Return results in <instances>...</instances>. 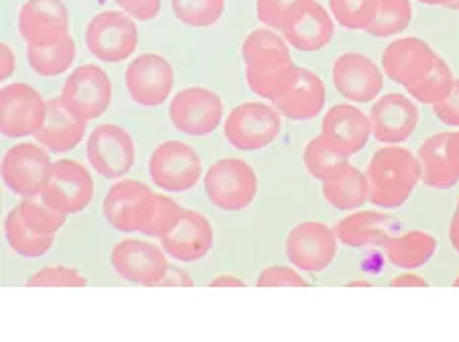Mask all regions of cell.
I'll return each instance as SVG.
<instances>
[{
  "mask_svg": "<svg viewBox=\"0 0 459 342\" xmlns=\"http://www.w3.org/2000/svg\"><path fill=\"white\" fill-rule=\"evenodd\" d=\"M282 35L288 46L305 51V54H313V51H321L329 46L335 35V25L323 4H318L316 0H308Z\"/></svg>",
  "mask_w": 459,
  "mask_h": 342,
  "instance_id": "cell-24",
  "label": "cell"
},
{
  "mask_svg": "<svg viewBox=\"0 0 459 342\" xmlns=\"http://www.w3.org/2000/svg\"><path fill=\"white\" fill-rule=\"evenodd\" d=\"M19 210L37 233L48 236H56L57 230L64 228L65 218H68L65 214L54 210V208H49L48 204H43L41 200L37 202L35 198H25L23 202L19 204Z\"/></svg>",
  "mask_w": 459,
  "mask_h": 342,
  "instance_id": "cell-38",
  "label": "cell"
},
{
  "mask_svg": "<svg viewBox=\"0 0 459 342\" xmlns=\"http://www.w3.org/2000/svg\"><path fill=\"white\" fill-rule=\"evenodd\" d=\"M321 135L331 147L351 158L368 145L372 124H369V116L361 113L358 107L335 104L323 118Z\"/></svg>",
  "mask_w": 459,
  "mask_h": 342,
  "instance_id": "cell-21",
  "label": "cell"
},
{
  "mask_svg": "<svg viewBox=\"0 0 459 342\" xmlns=\"http://www.w3.org/2000/svg\"><path fill=\"white\" fill-rule=\"evenodd\" d=\"M139 46L135 19L125 11H102L86 27V47L107 64H121L133 57Z\"/></svg>",
  "mask_w": 459,
  "mask_h": 342,
  "instance_id": "cell-5",
  "label": "cell"
},
{
  "mask_svg": "<svg viewBox=\"0 0 459 342\" xmlns=\"http://www.w3.org/2000/svg\"><path fill=\"white\" fill-rule=\"evenodd\" d=\"M160 243L161 249L176 261L195 263L211 252L214 244V230L204 214L182 210L178 225L164 236H160Z\"/></svg>",
  "mask_w": 459,
  "mask_h": 342,
  "instance_id": "cell-20",
  "label": "cell"
},
{
  "mask_svg": "<svg viewBox=\"0 0 459 342\" xmlns=\"http://www.w3.org/2000/svg\"><path fill=\"white\" fill-rule=\"evenodd\" d=\"M209 287H246V281L235 278V275H217V278L209 281Z\"/></svg>",
  "mask_w": 459,
  "mask_h": 342,
  "instance_id": "cell-47",
  "label": "cell"
},
{
  "mask_svg": "<svg viewBox=\"0 0 459 342\" xmlns=\"http://www.w3.org/2000/svg\"><path fill=\"white\" fill-rule=\"evenodd\" d=\"M419 3L427 6H446V9H449L451 0H419Z\"/></svg>",
  "mask_w": 459,
  "mask_h": 342,
  "instance_id": "cell-50",
  "label": "cell"
},
{
  "mask_svg": "<svg viewBox=\"0 0 459 342\" xmlns=\"http://www.w3.org/2000/svg\"><path fill=\"white\" fill-rule=\"evenodd\" d=\"M447 158L451 169H454V174L459 180V131L447 133Z\"/></svg>",
  "mask_w": 459,
  "mask_h": 342,
  "instance_id": "cell-46",
  "label": "cell"
},
{
  "mask_svg": "<svg viewBox=\"0 0 459 342\" xmlns=\"http://www.w3.org/2000/svg\"><path fill=\"white\" fill-rule=\"evenodd\" d=\"M158 208V194L135 180H117L110 185L102 214L118 233H145Z\"/></svg>",
  "mask_w": 459,
  "mask_h": 342,
  "instance_id": "cell-3",
  "label": "cell"
},
{
  "mask_svg": "<svg viewBox=\"0 0 459 342\" xmlns=\"http://www.w3.org/2000/svg\"><path fill=\"white\" fill-rule=\"evenodd\" d=\"M350 286H361V287H368L366 281H353V284H350Z\"/></svg>",
  "mask_w": 459,
  "mask_h": 342,
  "instance_id": "cell-52",
  "label": "cell"
},
{
  "mask_svg": "<svg viewBox=\"0 0 459 342\" xmlns=\"http://www.w3.org/2000/svg\"><path fill=\"white\" fill-rule=\"evenodd\" d=\"M19 35L27 46L43 47L70 35V13L62 0H27L19 11Z\"/></svg>",
  "mask_w": 459,
  "mask_h": 342,
  "instance_id": "cell-17",
  "label": "cell"
},
{
  "mask_svg": "<svg viewBox=\"0 0 459 342\" xmlns=\"http://www.w3.org/2000/svg\"><path fill=\"white\" fill-rule=\"evenodd\" d=\"M257 287H307L308 281L292 265H270L257 275Z\"/></svg>",
  "mask_w": 459,
  "mask_h": 342,
  "instance_id": "cell-41",
  "label": "cell"
},
{
  "mask_svg": "<svg viewBox=\"0 0 459 342\" xmlns=\"http://www.w3.org/2000/svg\"><path fill=\"white\" fill-rule=\"evenodd\" d=\"M437 56L439 54L419 37H403L384 49L382 72L392 81L409 88L433 68Z\"/></svg>",
  "mask_w": 459,
  "mask_h": 342,
  "instance_id": "cell-19",
  "label": "cell"
},
{
  "mask_svg": "<svg viewBox=\"0 0 459 342\" xmlns=\"http://www.w3.org/2000/svg\"><path fill=\"white\" fill-rule=\"evenodd\" d=\"M84 131L86 123L72 115L62 98H51L46 102V115L33 137L48 151L68 153L82 143Z\"/></svg>",
  "mask_w": 459,
  "mask_h": 342,
  "instance_id": "cell-23",
  "label": "cell"
},
{
  "mask_svg": "<svg viewBox=\"0 0 459 342\" xmlns=\"http://www.w3.org/2000/svg\"><path fill=\"white\" fill-rule=\"evenodd\" d=\"M76 59V43L68 35L65 39L54 43V46H27V62L37 76L56 78L72 68Z\"/></svg>",
  "mask_w": 459,
  "mask_h": 342,
  "instance_id": "cell-32",
  "label": "cell"
},
{
  "mask_svg": "<svg viewBox=\"0 0 459 342\" xmlns=\"http://www.w3.org/2000/svg\"><path fill=\"white\" fill-rule=\"evenodd\" d=\"M169 121L182 135L206 137L217 131L223 118V100L217 92L203 86L184 88L169 102Z\"/></svg>",
  "mask_w": 459,
  "mask_h": 342,
  "instance_id": "cell-10",
  "label": "cell"
},
{
  "mask_svg": "<svg viewBox=\"0 0 459 342\" xmlns=\"http://www.w3.org/2000/svg\"><path fill=\"white\" fill-rule=\"evenodd\" d=\"M390 286L392 287H429V281L417 273L404 271L401 275H396V278H392Z\"/></svg>",
  "mask_w": 459,
  "mask_h": 342,
  "instance_id": "cell-45",
  "label": "cell"
},
{
  "mask_svg": "<svg viewBox=\"0 0 459 342\" xmlns=\"http://www.w3.org/2000/svg\"><path fill=\"white\" fill-rule=\"evenodd\" d=\"M307 3L308 0H257V19L259 23L273 29V31L284 33V29L292 23Z\"/></svg>",
  "mask_w": 459,
  "mask_h": 342,
  "instance_id": "cell-37",
  "label": "cell"
},
{
  "mask_svg": "<svg viewBox=\"0 0 459 342\" xmlns=\"http://www.w3.org/2000/svg\"><path fill=\"white\" fill-rule=\"evenodd\" d=\"M433 113L443 124H449V126H455V129H459V80H455L454 90H451L447 98L439 104H435Z\"/></svg>",
  "mask_w": 459,
  "mask_h": 342,
  "instance_id": "cell-43",
  "label": "cell"
},
{
  "mask_svg": "<svg viewBox=\"0 0 459 342\" xmlns=\"http://www.w3.org/2000/svg\"><path fill=\"white\" fill-rule=\"evenodd\" d=\"M88 163L96 174L108 180H121L137 161L135 141L123 126L105 123L91 133L86 143Z\"/></svg>",
  "mask_w": 459,
  "mask_h": 342,
  "instance_id": "cell-9",
  "label": "cell"
},
{
  "mask_svg": "<svg viewBox=\"0 0 459 342\" xmlns=\"http://www.w3.org/2000/svg\"><path fill=\"white\" fill-rule=\"evenodd\" d=\"M29 287H86L88 279L74 267L48 265L27 279Z\"/></svg>",
  "mask_w": 459,
  "mask_h": 342,
  "instance_id": "cell-39",
  "label": "cell"
},
{
  "mask_svg": "<svg viewBox=\"0 0 459 342\" xmlns=\"http://www.w3.org/2000/svg\"><path fill=\"white\" fill-rule=\"evenodd\" d=\"M449 243L455 252H459V198H457V208L454 212V218H451L449 225Z\"/></svg>",
  "mask_w": 459,
  "mask_h": 342,
  "instance_id": "cell-49",
  "label": "cell"
},
{
  "mask_svg": "<svg viewBox=\"0 0 459 342\" xmlns=\"http://www.w3.org/2000/svg\"><path fill=\"white\" fill-rule=\"evenodd\" d=\"M398 233V220L377 210H359L337 222V241L351 249L374 247Z\"/></svg>",
  "mask_w": 459,
  "mask_h": 342,
  "instance_id": "cell-25",
  "label": "cell"
},
{
  "mask_svg": "<svg viewBox=\"0 0 459 342\" xmlns=\"http://www.w3.org/2000/svg\"><path fill=\"white\" fill-rule=\"evenodd\" d=\"M449 9H451V11H459V0H451Z\"/></svg>",
  "mask_w": 459,
  "mask_h": 342,
  "instance_id": "cell-51",
  "label": "cell"
},
{
  "mask_svg": "<svg viewBox=\"0 0 459 342\" xmlns=\"http://www.w3.org/2000/svg\"><path fill=\"white\" fill-rule=\"evenodd\" d=\"M388 263L401 269H419L431 261L437 252V239L427 230H409L403 235H392L382 243Z\"/></svg>",
  "mask_w": 459,
  "mask_h": 342,
  "instance_id": "cell-27",
  "label": "cell"
},
{
  "mask_svg": "<svg viewBox=\"0 0 459 342\" xmlns=\"http://www.w3.org/2000/svg\"><path fill=\"white\" fill-rule=\"evenodd\" d=\"M327 92H325L323 80L313 70L299 68L286 90L272 104L280 110V115L290 121H313L323 113Z\"/></svg>",
  "mask_w": 459,
  "mask_h": 342,
  "instance_id": "cell-22",
  "label": "cell"
},
{
  "mask_svg": "<svg viewBox=\"0 0 459 342\" xmlns=\"http://www.w3.org/2000/svg\"><path fill=\"white\" fill-rule=\"evenodd\" d=\"M257 188L255 169L239 158H225L212 163L204 174L206 198L223 212L247 210L257 196Z\"/></svg>",
  "mask_w": 459,
  "mask_h": 342,
  "instance_id": "cell-2",
  "label": "cell"
},
{
  "mask_svg": "<svg viewBox=\"0 0 459 342\" xmlns=\"http://www.w3.org/2000/svg\"><path fill=\"white\" fill-rule=\"evenodd\" d=\"M241 57L246 72H278L294 65L288 41L270 27L255 29L243 39Z\"/></svg>",
  "mask_w": 459,
  "mask_h": 342,
  "instance_id": "cell-26",
  "label": "cell"
},
{
  "mask_svg": "<svg viewBox=\"0 0 459 342\" xmlns=\"http://www.w3.org/2000/svg\"><path fill=\"white\" fill-rule=\"evenodd\" d=\"M49 153L43 145L37 143H19L13 145L4 153L3 166V182L13 194L23 198H35L41 194L51 171Z\"/></svg>",
  "mask_w": 459,
  "mask_h": 342,
  "instance_id": "cell-11",
  "label": "cell"
},
{
  "mask_svg": "<svg viewBox=\"0 0 459 342\" xmlns=\"http://www.w3.org/2000/svg\"><path fill=\"white\" fill-rule=\"evenodd\" d=\"M302 161H305L308 174L318 182H333L350 169V158L331 147L323 135L308 141L305 153H302Z\"/></svg>",
  "mask_w": 459,
  "mask_h": 342,
  "instance_id": "cell-31",
  "label": "cell"
},
{
  "mask_svg": "<svg viewBox=\"0 0 459 342\" xmlns=\"http://www.w3.org/2000/svg\"><path fill=\"white\" fill-rule=\"evenodd\" d=\"M333 19L350 31H368L376 17V0H329Z\"/></svg>",
  "mask_w": 459,
  "mask_h": 342,
  "instance_id": "cell-36",
  "label": "cell"
},
{
  "mask_svg": "<svg viewBox=\"0 0 459 342\" xmlns=\"http://www.w3.org/2000/svg\"><path fill=\"white\" fill-rule=\"evenodd\" d=\"M4 236L9 247L17 252V255L25 259L43 257L46 252L51 251L56 243V236L37 233V230L25 220L23 214H21L19 206L13 208L9 217L4 220Z\"/></svg>",
  "mask_w": 459,
  "mask_h": 342,
  "instance_id": "cell-29",
  "label": "cell"
},
{
  "mask_svg": "<svg viewBox=\"0 0 459 342\" xmlns=\"http://www.w3.org/2000/svg\"><path fill=\"white\" fill-rule=\"evenodd\" d=\"M412 23L411 0H376V17L368 33L377 39L401 35Z\"/></svg>",
  "mask_w": 459,
  "mask_h": 342,
  "instance_id": "cell-34",
  "label": "cell"
},
{
  "mask_svg": "<svg viewBox=\"0 0 459 342\" xmlns=\"http://www.w3.org/2000/svg\"><path fill=\"white\" fill-rule=\"evenodd\" d=\"M14 51L9 43H0V81H6L14 73Z\"/></svg>",
  "mask_w": 459,
  "mask_h": 342,
  "instance_id": "cell-44",
  "label": "cell"
},
{
  "mask_svg": "<svg viewBox=\"0 0 459 342\" xmlns=\"http://www.w3.org/2000/svg\"><path fill=\"white\" fill-rule=\"evenodd\" d=\"M369 202L377 208H403L420 182V163L409 149L388 145L377 149L366 169Z\"/></svg>",
  "mask_w": 459,
  "mask_h": 342,
  "instance_id": "cell-1",
  "label": "cell"
},
{
  "mask_svg": "<svg viewBox=\"0 0 459 342\" xmlns=\"http://www.w3.org/2000/svg\"><path fill=\"white\" fill-rule=\"evenodd\" d=\"M118 9L135 21H153L161 13V0H115Z\"/></svg>",
  "mask_w": 459,
  "mask_h": 342,
  "instance_id": "cell-42",
  "label": "cell"
},
{
  "mask_svg": "<svg viewBox=\"0 0 459 342\" xmlns=\"http://www.w3.org/2000/svg\"><path fill=\"white\" fill-rule=\"evenodd\" d=\"M420 182L433 190H449L459 184L449 166L447 133H437L419 147Z\"/></svg>",
  "mask_w": 459,
  "mask_h": 342,
  "instance_id": "cell-28",
  "label": "cell"
},
{
  "mask_svg": "<svg viewBox=\"0 0 459 342\" xmlns=\"http://www.w3.org/2000/svg\"><path fill=\"white\" fill-rule=\"evenodd\" d=\"M160 286H192V279L188 278L186 273L182 271H176V269H169L168 275L164 278V281H161Z\"/></svg>",
  "mask_w": 459,
  "mask_h": 342,
  "instance_id": "cell-48",
  "label": "cell"
},
{
  "mask_svg": "<svg viewBox=\"0 0 459 342\" xmlns=\"http://www.w3.org/2000/svg\"><path fill=\"white\" fill-rule=\"evenodd\" d=\"M372 135L384 145H401L409 141L419 126V108L409 96L390 92L380 96L369 110Z\"/></svg>",
  "mask_w": 459,
  "mask_h": 342,
  "instance_id": "cell-18",
  "label": "cell"
},
{
  "mask_svg": "<svg viewBox=\"0 0 459 342\" xmlns=\"http://www.w3.org/2000/svg\"><path fill=\"white\" fill-rule=\"evenodd\" d=\"M129 98L142 108L161 107L174 90V68L164 56L143 54L125 72Z\"/></svg>",
  "mask_w": 459,
  "mask_h": 342,
  "instance_id": "cell-12",
  "label": "cell"
},
{
  "mask_svg": "<svg viewBox=\"0 0 459 342\" xmlns=\"http://www.w3.org/2000/svg\"><path fill=\"white\" fill-rule=\"evenodd\" d=\"M282 133V115L265 102H241L225 121V139L239 151H259Z\"/></svg>",
  "mask_w": 459,
  "mask_h": 342,
  "instance_id": "cell-4",
  "label": "cell"
},
{
  "mask_svg": "<svg viewBox=\"0 0 459 342\" xmlns=\"http://www.w3.org/2000/svg\"><path fill=\"white\" fill-rule=\"evenodd\" d=\"M46 100L29 84H9L0 90V133L6 139L31 137L41 126Z\"/></svg>",
  "mask_w": 459,
  "mask_h": 342,
  "instance_id": "cell-15",
  "label": "cell"
},
{
  "mask_svg": "<svg viewBox=\"0 0 459 342\" xmlns=\"http://www.w3.org/2000/svg\"><path fill=\"white\" fill-rule=\"evenodd\" d=\"M182 210L184 208L178 206L172 198H168L166 194H158V208H155L153 218L143 235L158 236V239L164 236L178 225V220L182 217Z\"/></svg>",
  "mask_w": 459,
  "mask_h": 342,
  "instance_id": "cell-40",
  "label": "cell"
},
{
  "mask_svg": "<svg viewBox=\"0 0 459 342\" xmlns=\"http://www.w3.org/2000/svg\"><path fill=\"white\" fill-rule=\"evenodd\" d=\"M455 86V76L451 72L449 64L441 56H437L433 68L429 70L423 78H420L417 84L406 88V92L411 94L420 104H429V107H435L447 98Z\"/></svg>",
  "mask_w": 459,
  "mask_h": 342,
  "instance_id": "cell-33",
  "label": "cell"
},
{
  "mask_svg": "<svg viewBox=\"0 0 459 342\" xmlns=\"http://www.w3.org/2000/svg\"><path fill=\"white\" fill-rule=\"evenodd\" d=\"M337 255L335 228L316 220L300 222L286 239V257L296 269L323 273Z\"/></svg>",
  "mask_w": 459,
  "mask_h": 342,
  "instance_id": "cell-14",
  "label": "cell"
},
{
  "mask_svg": "<svg viewBox=\"0 0 459 342\" xmlns=\"http://www.w3.org/2000/svg\"><path fill=\"white\" fill-rule=\"evenodd\" d=\"M323 198L335 210H358V208L369 202V185L366 174L350 166V169L342 177L333 182H323Z\"/></svg>",
  "mask_w": 459,
  "mask_h": 342,
  "instance_id": "cell-30",
  "label": "cell"
},
{
  "mask_svg": "<svg viewBox=\"0 0 459 342\" xmlns=\"http://www.w3.org/2000/svg\"><path fill=\"white\" fill-rule=\"evenodd\" d=\"M152 182L164 192H190L203 177V159L195 147L182 141H166L153 149L150 163Z\"/></svg>",
  "mask_w": 459,
  "mask_h": 342,
  "instance_id": "cell-6",
  "label": "cell"
},
{
  "mask_svg": "<svg viewBox=\"0 0 459 342\" xmlns=\"http://www.w3.org/2000/svg\"><path fill=\"white\" fill-rule=\"evenodd\" d=\"M176 19L186 27H212L225 13V0H172Z\"/></svg>",
  "mask_w": 459,
  "mask_h": 342,
  "instance_id": "cell-35",
  "label": "cell"
},
{
  "mask_svg": "<svg viewBox=\"0 0 459 342\" xmlns=\"http://www.w3.org/2000/svg\"><path fill=\"white\" fill-rule=\"evenodd\" d=\"M94 198V182L91 171L74 159H59L51 166L49 177L43 185L39 200L54 210L72 217L84 212Z\"/></svg>",
  "mask_w": 459,
  "mask_h": 342,
  "instance_id": "cell-7",
  "label": "cell"
},
{
  "mask_svg": "<svg viewBox=\"0 0 459 342\" xmlns=\"http://www.w3.org/2000/svg\"><path fill=\"white\" fill-rule=\"evenodd\" d=\"M454 287H459V275L454 279Z\"/></svg>",
  "mask_w": 459,
  "mask_h": 342,
  "instance_id": "cell-53",
  "label": "cell"
},
{
  "mask_svg": "<svg viewBox=\"0 0 459 342\" xmlns=\"http://www.w3.org/2000/svg\"><path fill=\"white\" fill-rule=\"evenodd\" d=\"M59 98L80 121L91 123L107 113L113 100V84L105 70L94 64H84L64 81Z\"/></svg>",
  "mask_w": 459,
  "mask_h": 342,
  "instance_id": "cell-8",
  "label": "cell"
},
{
  "mask_svg": "<svg viewBox=\"0 0 459 342\" xmlns=\"http://www.w3.org/2000/svg\"><path fill=\"white\" fill-rule=\"evenodd\" d=\"M331 78L335 90L343 98L368 104L377 98L384 88V72L364 54L347 51L333 62Z\"/></svg>",
  "mask_w": 459,
  "mask_h": 342,
  "instance_id": "cell-16",
  "label": "cell"
},
{
  "mask_svg": "<svg viewBox=\"0 0 459 342\" xmlns=\"http://www.w3.org/2000/svg\"><path fill=\"white\" fill-rule=\"evenodd\" d=\"M168 252L139 239H125L110 251V265L118 278L131 284L152 287L160 286L169 271Z\"/></svg>",
  "mask_w": 459,
  "mask_h": 342,
  "instance_id": "cell-13",
  "label": "cell"
}]
</instances>
